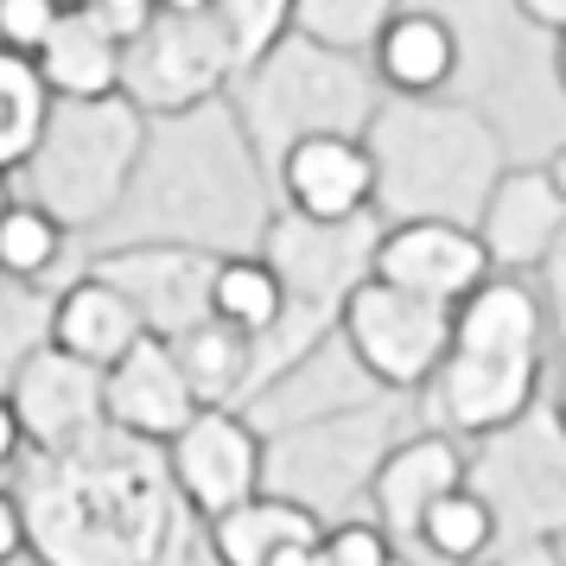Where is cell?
<instances>
[{"mask_svg": "<svg viewBox=\"0 0 566 566\" xmlns=\"http://www.w3.org/2000/svg\"><path fill=\"white\" fill-rule=\"evenodd\" d=\"M541 376V306L528 286L484 281L452 306V344L439 363L446 413L464 433H496L528 408Z\"/></svg>", "mask_w": 566, "mask_h": 566, "instance_id": "cell-1", "label": "cell"}, {"mask_svg": "<svg viewBox=\"0 0 566 566\" xmlns=\"http://www.w3.org/2000/svg\"><path fill=\"white\" fill-rule=\"evenodd\" d=\"M344 337H350L357 363L376 376V382L420 388L427 376H439V363H446L452 306L420 300V293H408V286L369 274V281H357L350 300H344Z\"/></svg>", "mask_w": 566, "mask_h": 566, "instance_id": "cell-2", "label": "cell"}, {"mask_svg": "<svg viewBox=\"0 0 566 566\" xmlns=\"http://www.w3.org/2000/svg\"><path fill=\"white\" fill-rule=\"evenodd\" d=\"M166 471H172L185 503L210 522L261 490V439L230 408H198L166 439Z\"/></svg>", "mask_w": 566, "mask_h": 566, "instance_id": "cell-3", "label": "cell"}, {"mask_svg": "<svg viewBox=\"0 0 566 566\" xmlns=\"http://www.w3.org/2000/svg\"><path fill=\"white\" fill-rule=\"evenodd\" d=\"M382 281L408 286L420 300H439V306H459L478 286L490 281V242L484 235L459 230V223H439V217H420V223H401L376 242V268Z\"/></svg>", "mask_w": 566, "mask_h": 566, "instance_id": "cell-4", "label": "cell"}, {"mask_svg": "<svg viewBox=\"0 0 566 566\" xmlns=\"http://www.w3.org/2000/svg\"><path fill=\"white\" fill-rule=\"evenodd\" d=\"M198 413V395L185 382L172 344H159L154 332L134 344L122 363L103 369V420H115L134 439H172Z\"/></svg>", "mask_w": 566, "mask_h": 566, "instance_id": "cell-5", "label": "cell"}, {"mask_svg": "<svg viewBox=\"0 0 566 566\" xmlns=\"http://www.w3.org/2000/svg\"><path fill=\"white\" fill-rule=\"evenodd\" d=\"M281 185L306 223H350L376 198V159L344 134H300L281 159Z\"/></svg>", "mask_w": 566, "mask_h": 566, "instance_id": "cell-6", "label": "cell"}, {"mask_svg": "<svg viewBox=\"0 0 566 566\" xmlns=\"http://www.w3.org/2000/svg\"><path fill=\"white\" fill-rule=\"evenodd\" d=\"M147 337V312L134 306V293L122 281H77L52 312V350L90 363V369H108L122 363Z\"/></svg>", "mask_w": 566, "mask_h": 566, "instance_id": "cell-7", "label": "cell"}, {"mask_svg": "<svg viewBox=\"0 0 566 566\" xmlns=\"http://www.w3.org/2000/svg\"><path fill=\"white\" fill-rule=\"evenodd\" d=\"M32 64H39V77H45L52 96H64V103H103L108 90L122 83V39L96 27L77 0H64L52 39L32 52Z\"/></svg>", "mask_w": 566, "mask_h": 566, "instance_id": "cell-8", "label": "cell"}, {"mask_svg": "<svg viewBox=\"0 0 566 566\" xmlns=\"http://www.w3.org/2000/svg\"><path fill=\"white\" fill-rule=\"evenodd\" d=\"M376 71L401 96H433L459 71V32L446 27L439 13H427V7H408L376 39Z\"/></svg>", "mask_w": 566, "mask_h": 566, "instance_id": "cell-9", "label": "cell"}, {"mask_svg": "<svg viewBox=\"0 0 566 566\" xmlns=\"http://www.w3.org/2000/svg\"><path fill=\"white\" fill-rule=\"evenodd\" d=\"M464 464L446 439H413L376 471V510L382 535H420V515L433 510L446 490H459Z\"/></svg>", "mask_w": 566, "mask_h": 566, "instance_id": "cell-10", "label": "cell"}, {"mask_svg": "<svg viewBox=\"0 0 566 566\" xmlns=\"http://www.w3.org/2000/svg\"><path fill=\"white\" fill-rule=\"evenodd\" d=\"M318 515L286 503V496H249L235 510L210 515V554L217 566H268L281 547H300V541H318Z\"/></svg>", "mask_w": 566, "mask_h": 566, "instance_id": "cell-11", "label": "cell"}, {"mask_svg": "<svg viewBox=\"0 0 566 566\" xmlns=\"http://www.w3.org/2000/svg\"><path fill=\"white\" fill-rule=\"evenodd\" d=\"M45 122H52V90L39 77V64L0 45V172H13L39 154Z\"/></svg>", "mask_w": 566, "mask_h": 566, "instance_id": "cell-12", "label": "cell"}, {"mask_svg": "<svg viewBox=\"0 0 566 566\" xmlns=\"http://www.w3.org/2000/svg\"><path fill=\"white\" fill-rule=\"evenodd\" d=\"M205 306H210V318H223V325H235L242 337H255L281 318L286 293H281V274H274L268 261L235 255V261H217V268H210Z\"/></svg>", "mask_w": 566, "mask_h": 566, "instance_id": "cell-13", "label": "cell"}, {"mask_svg": "<svg viewBox=\"0 0 566 566\" xmlns=\"http://www.w3.org/2000/svg\"><path fill=\"white\" fill-rule=\"evenodd\" d=\"M185 382L198 395V408H223V395L242 382V332L223 325V318H205V325H185V337L172 344Z\"/></svg>", "mask_w": 566, "mask_h": 566, "instance_id": "cell-14", "label": "cell"}, {"mask_svg": "<svg viewBox=\"0 0 566 566\" xmlns=\"http://www.w3.org/2000/svg\"><path fill=\"white\" fill-rule=\"evenodd\" d=\"M490 535H496V522H490V510L471 496V490H446L433 510L420 515V541L433 547L439 560H452V566H464V560H478L490 547Z\"/></svg>", "mask_w": 566, "mask_h": 566, "instance_id": "cell-15", "label": "cell"}, {"mask_svg": "<svg viewBox=\"0 0 566 566\" xmlns=\"http://www.w3.org/2000/svg\"><path fill=\"white\" fill-rule=\"evenodd\" d=\"M57 249H64V230H57L52 210H39V205H7L0 210V274L39 281V274L57 261Z\"/></svg>", "mask_w": 566, "mask_h": 566, "instance_id": "cell-16", "label": "cell"}, {"mask_svg": "<svg viewBox=\"0 0 566 566\" xmlns=\"http://www.w3.org/2000/svg\"><path fill=\"white\" fill-rule=\"evenodd\" d=\"M57 13H64V0H0V45L32 57L52 39Z\"/></svg>", "mask_w": 566, "mask_h": 566, "instance_id": "cell-17", "label": "cell"}, {"mask_svg": "<svg viewBox=\"0 0 566 566\" xmlns=\"http://www.w3.org/2000/svg\"><path fill=\"white\" fill-rule=\"evenodd\" d=\"M312 560H318V566H388L395 554H388V535H382V528H363V522H350V528L318 535Z\"/></svg>", "mask_w": 566, "mask_h": 566, "instance_id": "cell-18", "label": "cell"}, {"mask_svg": "<svg viewBox=\"0 0 566 566\" xmlns=\"http://www.w3.org/2000/svg\"><path fill=\"white\" fill-rule=\"evenodd\" d=\"M77 7L103 32H115L122 45H128V39H140V32H154V13H159V0H77Z\"/></svg>", "mask_w": 566, "mask_h": 566, "instance_id": "cell-19", "label": "cell"}, {"mask_svg": "<svg viewBox=\"0 0 566 566\" xmlns=\"http://www.w3.org/2000/svg\"><path fill=\"white\" fill-rule=\"evenodd\" d=\"M20 547H27V522H20V503H13V496L0 490V566L13 560Z\"/></svg>", "mask_w": 566, "mask_h": 566, "instance_id": "cell-20", "label": "cell"}, {"mask_svg": "<svg viewBox=\"0 0 566 566\" xmlns=\"http://www.w3.org/2000/svg\"><path fill=\"white\" fill-rule=\"evenodd\" d=\"M522 20H535L541 32H566V0H515Z\"/></svg>", "mask_w": 566, "mask_h": 566, "instance_id": "cell-21", "label": "cell"}, {"mask_svg": "<svg viewBox=\"0 0 566 566\" xmlns=\"http://www.w3.org/2000/svg\"><path fill=\"white\" fill-rule=\"evenodd\" d=\"M20 433H27V427H20V408H13V401L0 395V464L20 452Z\"/></svg>", "mask_w": 566, "mask_h": 566, "instance_id": "cell-22", "label": "cell"}, {"mask_svg": "<svg viewBox=\"0 0 566 566\" xmlns=\"http://www.w3.org/2000/svg\"><path fill=\"white\" fill-rule=\"evenodd\" d=\"M210 7H217V0H159V13H172V20H198Z\"/></svg>", "mask_w": 566, "mask_h": 566, "instance_id": "cell-23", "label": "cell"}, {"mask_svg": "<svg viewBox=\"0 0 566 566\" xmlns=\"http://www.w3.org/2000/svg\"><path fill=\"white\" fill-rule=\"evenodd\" d=\"M312 547H318V541H300V547H281V554H274L268 566H318V560H312Z\"/></svg>", "mask_w": 566, "mask_h": 566, "instance_id": "cell-24", "label": "cell"}, {"mask_svg": "<svg viewBox=\"0 0 566 566\" xmlns=\"http://www.w3.org/2000/svg\"><path fill=\"white\" fill-rule=\"evenodd\" d=\"M547 179H554V191H560V198H566V147H560V154H554V166H547Z\"/></svg>", "mask_w": 566, "mask_h": 566, "instance_id": "cell-25", "label": "cell"}, {"mask_svg": "<svg viewBox=\"0 0 566 566\" xmlns=\"http://www.w3.org/2000/svg\"><path fill=\"white\" fill-rule=\"evenodd\" d=\"M13 205V191H7V172H0V210Z\"/></svg>", "mask_w": 566, "mask_h": 566, "instance_id": "cell-26", "label": "cell"}, {"mask_svg": "<svg viewBox=\"0 0 566 566\" xmlns=\"http://www.w3.org/2000/svg\"><path fill=\"white\" fill-rule=\"evenodd\" d=\"M554 39H560V83H566V32H554Z\"/></svg>", "mask_w": 566, "mask_h": 566, "instance_id": "cell-27", "label": "cell"}, {"mask_svg": "<svg viewBox=\"0 0 566 566\" xmlns=\"http://www.w3.org/2000/svg\"><path fill=\"white\" fill-rule=\"evenodd\" d=\"M388 566H401V560H388Z\"/></svg>", "mask_w": 566, "mask_h": 566, "instance_id": "cell-28", "label": "cell"}]
</instances>
